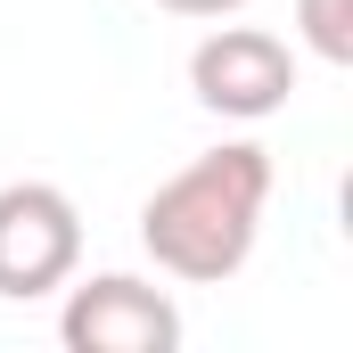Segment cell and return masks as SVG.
I'll return each instance as SVG.
<instances>
[{
	"instance_id": "obj_1",
	"label": "cell",
	"mask_w": 353,
	"mask_h": 353,
	"mask_svg": "<svg viewBox=\"0 0 353 353\" xmlns=\"http://www.w3.org/2000/svg\"><path fill=\"white\" fill-rule=\"evenodd\" d=\"M263 205H271V148L255 140H222L205 157H189L173 181L148 189L140 205V247L148 263L181 279V288H222L239 279L255 239H263Z\"/></svg>"
},
{
	"instance_id": "obj_4",
	"label": "cell",
	"mask_w": 353,
	"mask_h": 353,
	"mask_svg": "<svg viewBox=\"0 0 353 353\" xmlns=\"http://www.w3.org/2000/svg\"><path fill=\"white\" fill-rule=\"evenodd\" d=\"M58 337H66L74 353H173L181 345V304L157 288V279L90 271V279H66Z\"/></svg>"
},
{
	"instance_id": "obj_5",
	"label": "cell",
	"mask_w": 353,
	"mask_h": 353,
	"mask_svg": "<svg viewBox=\"0 0 353 353\" xmlns=\"http://www.w3.org/2000/svg\"><path fill=\"white\" fill-rule=\"evenodd\" d=\"M296 33L321 66H353V0H296Z\"/></svg>"
},
{
	"instance_id": "obj_3",
	"label": "cell",
	"mask_w": 353,
	"mask_h": 353,
	"mask_svg": "<svg viewBox=\"0 0 353 353\" xmlns=\"http://www.w3.org/2000/svg\"><path fill=\"white\" fill-rule=\"evenodd\" d=\"M189 90H197L205 115L263 123V115L288 107V90H296V50L279 33H263V25H222L214 17V33L189 50Z\"/></svg>"
},
{
	"instance_id": "obj_2",
	"label": "cell",
	"mask_w": 353,
	"mask_h": 353,
	"mask_svg": "<svg viewBox=\"0 0 353 353\" xmlns=\"http://www.w3.org/2000/svg\"><path fill=\"white\" fill-rule=\"evenodd\" d=\"M83 271V214L58 181H8L0 189V296L33 304L58 296Z\"/></svg>"
},
{
	"instance_id": "obj_6",
	"label": "cell",
	"mask_w": 353,
	"mask_h": 353,
	"mask_svg": "<svg viewBox=\"0 0 353 353\" xmlns=\"http://www.w3.org/2000/svg\"><path fill=\"white\" fill-rule=\"evenodd\" d=\"M157 8H173V17H197V25H214V17H239L247 0H157Z\"/></svg>"
}]
</instances>
